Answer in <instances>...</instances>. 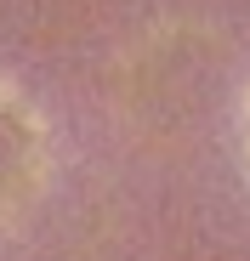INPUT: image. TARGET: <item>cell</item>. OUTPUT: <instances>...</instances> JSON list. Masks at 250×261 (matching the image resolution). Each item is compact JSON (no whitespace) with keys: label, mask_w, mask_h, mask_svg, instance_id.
Listing matches in <instances>:
<instances>
[{"label":"cell","mask_w":250,"mask_h":261,"mask_svg":"<svg viewBox=\"0 0 250 261\" xmlns=\"http://www.w3.org/2000/svg\"><path fill=\"white\" fill-rule=\"evenodd\" d=\"M244 148H250V97H244Z\"/></svg>","instance_id":"3957f363"},{"label":"cell","mask_w":250,"mask_h":261,"mask_svg":"<svg viewBox=\"0 0 250 261\" xmlns=\"http://www.w3.org/2000/svg\"><path fill=\"white\" fill-rule=\"evenodd\" d=\"M46 188V125L40 114L0 85V227L40 199Z\"/></svg>","instance_id":"7a4b0ae2"},{"label":"cell","mask_w":250,"mask_h":261,"mask_svg":"<svg viewBox=\"0 0 250 261\" xmlns=\"http://www.w3.org/2000/svg\"><path fill=\"white\" fill-rule=\"evenodd\" d=\"M131 91H125V108H131L148 130H182L193 114H205V97H211V51H193V40L177 29L165 34V46L131 63Z\"/></svg>","instance_id":"6da1fadb"}]
</instances>
